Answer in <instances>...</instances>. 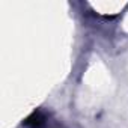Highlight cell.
<instances>
[{"mask_svg": "<svg viewBox=\"0 0 128 128\" xmlns=\"http://www.w3.org/2000/svg\"><path fill=\"white\" fill-rule=\"evenodd\" d=\"M42 122H44V116H42V113H41V112H33L30 116L26 118L24 125H26V126H30V128H36V126H39Z\"/></svg>", "mask_w": 128, "mask_h": 128, "instance_id": "obj_1", "label": "cell"}]
</instances>
